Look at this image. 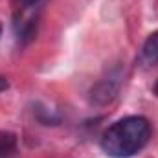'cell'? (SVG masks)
Returning a JSON list of instances; mask_svg holds the SVG:
<instances>
[{
	"instance_id": "4",
	"label": "cell",
	"mask_w": 158,
	"mask_h": 158,
	"mask_svg": "<svg viewBox=\"0 0 158 158\" xmlns=\"http://www.w3.org/2000/svg\"><path fill=\"white\" fill-rule=\"evenodd\" d=\"M142 57L145 63L149 64H156L158 63V31L151 33L147 40L143 42V48H142Z\"/></svg>"
},
{
	"instance_id": "6",
	"label": "cell",
	"mask_w": 158,
	"mask_h": 158,
	"mask_svg": "<svg viewBox=\"0 0 158 158\" xmlns=\"http://www.w3.org/2000/svg\"><path fill=\"white\" fill-rule=\"evenodd\" d=\"M24 6H31V4H35V2H39V0H20Z\"/></svg>"
},
{
	"instance_id": "3",
	"label": "cell",
	"mask_w": 158,
	"mask_h": 158,
	"mask_svg": "<svg viewBox=\"0 0 158 158\" xmlns=\"http://www.w3.org/2000/svg\"><path fill=\"white\" fill-rule=\"evenodd\" d=\"M17 147H19L17 136L13 132L2 131L0 132V158H13L17 155Z\"/></svg>"
},
{
	"instance_id": "7",
	"label": "cell",
	"mask_w": 158,
	"mask_h": 158,
	"mask_svg": "<svg viewBox=\"0 0 158 158\" xmlns=\"http://www.w3.org/2000/svg\"><path fill=\"white\" fill-rule=\"evenodd\" d=\"M155 90H156V92H158V83H156V86H155Z\"/></svg>"
},
{
	"instance_id": "2",
	"label": "cell",
	"mask_w": 158,
	"mask_h": 158,
	"mask_svg": "<svg viewBox=\"0 0 158 158\" xmlns=\"http://www.w3.org/2000/svg\"><path fill=\"white\" fill-rule=\"evenodd\" d=\"M119 90V77L118 76H109L98 81L92 90H90V101L96 105H107L110 103Z\"/></svg>"
},
{
	"instance_id": "5",
	"label": "cell",
	"mask_w": 158,
	"mask_h": 158,
	"mask_svg": "<svg viewBox=\"0 0 158 158\" xmlns=\"http://www.w3.org/2000/svg\"><path fill=\"white\" fill-rule=\"evenodd\" d=\"M6 88H7V81H6V77H2V76H0V92H2V90H6Z\"/></svg>"
},
{
	"instance_id": "1",
	"label": "cell",
	"mask_w": 158,
	"mask_h": 158,
	"mask_svg": "<svg viewBox=\"0 0 158 158\" xmlns=\"http://www.w3.org/2000/svg\"><path fill=\"white\" fill-rule=\"evenodd\" d=\"M151 138V123L143 116H127L112 123L101 136V149L112 158H129Z\"/></svg>"
}]
</instances>
